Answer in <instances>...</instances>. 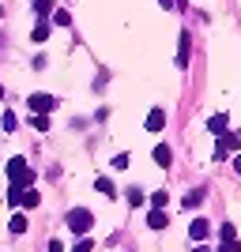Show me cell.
<instances>
[{"mask_svg": "<svg viewBox=\"0 0 241 252\" xmlns=\"http://www.w3.org/2000/svg\"><path fill=\"white\" fill-rule=\"evenodd\" d=\"M147 226H151V230H162V226H166V215H162V211H151V215H147Z\"/></svg>", "mask_w": 241, "mask_h": 252, "instance_id": "6", "label": "cell"}, {"mask_svg": "<svg viewBox=\"0 0 241 252\" xmlns=\"http://www.w3.org/2000/svg\"><path fill=\"white\" fill-rule=\"evenodd\" d=\"M211 132H215V136H222V128H226V117H211Z\"/></svg>", "mask_w": 241, "mask_h": 252, "instance_id": "10", "label": "cell"}, {"mask_svg": "<svg viewBox=\"0 0 241 252\" xmlns=\"http://www.w3.org/2000/svg\"><path fill=\"white\" fill-rule=\"evenodd\" d=\"M8 177H11V189H23V185L34 181V173H31V166H27L23 158H11L8 162Z\"/></svg>", "mask_w": 241, "mask_h": 252, "instance_id": "1", "label": "cell"}, {"mask_svg": "<svg viewBox=\"0 0 241 252\" xmlns=\"http://www.w3.org/2000/svg\"><path fill=\"white\" fill-rule=\"evenodd\" d=\"M91 222H95V215L87 207H75V211H68V226H72L75 233H87L91 230Z\"/></svg>", "mask_w": 241, "mask_h": 252, "instance_id": "2", "label": "cell"}, {"mask_svg": "<svg viewBox=\"0 0 241 252\" xmlns=\"http://www.w3.org/2000/svg\"><path fill=\"white\" fill-rule=\"evenodd\" d=\"M27 105L38 109V113H49L53 105H57V98H53V94H31V98H27Z\"/></svg>", "mask_w": 241, "mask_h": 252, "instance_id": "3", "label": "cell"}, {"mask_svg": "<svg viewBox=\"0 0 241 252\" xmlns=\"http://www.w3.org/2000/svg\"><path fill=\"white\" fill-rule=\"evenodd\" d=\"M27 230V215H11V233H23Z\"/></svg>", "mask_w": 241, "mask_h": 252, "instance_id": "8", "label": "cell"}, {"mask_svg": "<svg viewBox=\"0 0 241 252\" xmlns=\"http://www.w3.org/2000/svg\"><path fill=\"white\" fill-rule=\"evenodd\" d=\"M98 192H102V196H109V200L117 196V189H113V185H109L105 177H98Z\"/></svg>", "mask_w": 241, "mask_h": 252, "instance_id": "9", "label": "cell"}, {"mask_svg": "<svg viewBox=\"0 0 241 252\" xmlns=\"http://www.w3.org/2000/svg\"><path fill=\"white\" fill-rule=\"evenodd\" d=\"M113 169H128V155H117L113 158Z\"/></svg>", "mask_w": 241, "mask_h": 252, "instance_id": "17", "label": "cell"}, {"mask_svg": "<svg viewBox=\"0 0 241 252\" xmlns=\"http://www.w3.org/2000/svg\"><path fill=\"white\" fill-rule=\"evenodd\" d=\"M23 203H27V207H38V192H23Z\"/></svg>", "mask_w": 241, "mask_h": 252, "instance_id": "14", "label": "cell"}, {"mask_svg": "<svg viewBox=\"0 0 241 252\" xmlns=\"http://www.w3.org/2000/svg\"><path fill=\"white\" fill-rule=\"evenodd\" d=\"M72 252H95V245H91V237H83V241L75 245V249H72Z\"/></svg>", "mask_w": 241, "mask_h": 252, "instance_id": "13", "label": "cell"}, {"mask_svg": "<svg viewBox=\"0 0 241 252\" xmlns=\"http://www.w3.org/2000/svg\"><path fill=\"white\" fill-rule=\"evenodd\" d=\"M128 203H132V207H139V203H143V192H139V189H128Z\"/></svg>", "mask_w": 241, "mask_h": 252, "instance_id": "11", "label": "cell"}, {"mask_svg": "<svg viewBox=\"0 0 241 252\" xmlns=\"http://www.w3.org/2000/svg\"><path fill=\"white\" fill-rule=\"evenodd\" d=\"M170 158H173V151H170L166 143H162V147H155V162H158V166H170Z\"/></svg>", "mask_w": 241, "mask_h": 252, "instance_id": "5", "label": "cell"}, {"mask_svg": "<svg viewBox=\"0 0 241 252\" xmlns=\"http://www.w3.org/2000/svg\"><path fill=\"white\" fill-rule=\"evenodd\" d=\"M234 169H238V173H241V155H234Z\"/></svg>", "mask_w": 241, "mask_h": 252, "instance_id": "18", "label": "cell"}, {"mask_svg": "<svg viewBox=\"0 0 241 252\" xmlns=\"http://www.w3.org/2000/svg\"><path fill=\"white\" fill-rule=\"evenodd\" d=\"M207 230H211V226H207V219H196V222H192V241H204V237H207Z\"/></svg>", "mask_w": 241, "mask_h": 252, "instance_id": "4", "label": "cell"}, {"mask_svg": "<svg viewBox=\"0 0 241 252\" xmlns=\"http://www.w3.org/2000/svg\"><path fill=\"white\" fill-rule=\"evenodd\" d=\"M162 121H166V117H162V109H151V117H147V128H151V132H158V128H162Z\"/></svg>", "mask_w": 241, "mask_h": 252, "instance_id": "7", "label": "cell"}, {"mask_svg": "<svg viewBox=\"0 0 241 252\" xmlns=\"http://www.w3.org/2000/svg\"><path fill=\"white\" fill-rule=\"evenodd\" d=\"M53 23H57V27H68L72 19H68V11H57V15H53Z\"/></svg>", "mask_w": 241, "mask_h": 252, "instance_id": "15", "label": "cell"}, {"mask_svg": "<svg viewBox=\"0 0 241 252\" xmlns=\"http://www.w3.org/2000/svg\"><path fill=\"white\" fill-rule=\"evenodd\" d=\"M234 147H241V139H238V136H226V139H222V147H219V151H234Z\"/></svg>", "mask_w": 241, "mask_h": 252, "instance_id": "12", "label": "cell"}, {"mask_svg": "<svg viewBox=\"0 0 241 252\" xmlns=\"http://www.w3.org/2000/svg\"><path fill=\"white\" fill-rule=\"evenodd\" d=\"M219 252H241V241H238V245H234V241H222Z\"/></svg>", "mask_w": 241, "mask_h": 252, "instance_id": "16", "label": "cell"}, {"mask_svg": "<svg viewBox=\"0 0 241 252\" xmlns=\"http://www.w3.org/2000/svg\"><path fill=\"white\" fill-rule=\"evenodd\" d=\"M0 98H4V87H0Z\"/></svg>", "mask_w": 241, "mask_h": 252, "instance_id": "19", "label": "cell"}]
</instances>
